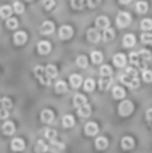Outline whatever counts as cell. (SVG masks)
<instances>
[{
	"instance_id": "1",
	"label": "cell",
	"mask_w": 152,
	"mask_h": 153,
	"mask_svg": "<svg viewBox=\"0 0 152 153\" xmlns=\"http://www.w3.org/2000/svg\"><path fill=\"white\" fill-rule=\"evenodd\" d=\"M120 81L123 82L124 85H127L128 87H131V89H136L140 85V81H139V78H137V71L133 67H128V69L125 70V73L120 76Z\"/></svg>"
},
{
	"instance_id": "2",
	"label": "cell",
	"mask_w": 152,
	"mask_h": 153,
	"mask_svg": "<svg viewBox=\"0 0 152 153\" xmlns=\"http://www.w3.org/2000/svg\"><path fill=\"white\" fill-rule=\"evenodd\" d=\"M133 111V103L128 100H124L123 102L118 105V114L121 117H128Z\"/></svg>"
},
{
	"instance_id": "3",
	"label": "cell",
	"mask_w": 152,
	"mask_h": 153,
	"mask_svg": "<svg viewBox=\"0 0 152 153\" xmlns=\"http://www.w3.org/2000/svg\"><path fill=\"white\" fill-rule=\"evenodd\" d=\"M34 73H35L37 78L39 79V82H40L42 85H46V86H47V85H50V83H51V79L48 78L47 75H46L45 69H43L42 66H39V65H38V66L34 69Z\"/></svg>"
},
{
	"instance_id": "4",
	"label": "cell",
	"mask_w": 152,
	"mask_h": 153,
	"mask_svg": "<svg viewBox=\"0 0 152 153\" xmlns=\"http://www.w3.org/2000/svg\"><path fill=\"white\" fill-rule=\"evenodd\" d=\"M131 20H132V18L128 12H120L117 15V18H116V23H117V26L120 27V28L128 27L129 24H131Z\"/></svg>"
},
{
	"instance_id": "5",
	"label": "cell",
	"mask_w": 152,
	"mask_h": 153,
	"mask_svg": "<svg viewBox=\"0 0 152 153\" xmlns=\"http://www.w3.org/2000/svg\"><path fill=\"white\" fill-rule=\"evenodd\" d=\"M86 38H88L89 42L97 43L100 39H101V34L98 32V30L97 28H89L88 32H86Z\"/></svg>"
},
{
	"instance_id": "6",
	"label": "cell",
	"mask_w": 152,
	"mask_h": 153,
	"mask_svg": "<svg viewBox=\"0 0 152 153\" xmlns=\"http://www.w3.org/2000/svg\"><path fill=\"white\" fill-rule=\"evenodd\" d=\"M58 35H59V38L63 39V40L70 39V38L73 36V28L70 26H62L61 28H59Z\"/></svg>"
},
{
	"instance_id": "7",
	"label": "cell",
	"mask_w": 152,
	"mask_h": 153,
	"mask_svg": "<svg viewBox=\"0 0 152 153\" xmlns=\"http://www.w3.org/2000/svg\"><path fill=\"white\" fill-rule=\"evenodd\" d=\"M54 23L53 22H50V20H46V22H43L42 23V26H40V34L42 35H50L51 32L54 31Z\"/></svg>"
},
{
	"instance_id": "8",
	"label": "cell",
	"mask_w": 152,
	"mask_h": 153,
	"mask_svg": "<svg viewBox=\"0 0 152 153\" xmlns=\"http://www.w3.org/2000/svg\"><path fill=\"white\" fill-rule=\"evenodd\" d=\"M47 149H50V152H53V153H63V151H65V144L59 143V141L53 140V141H50V146H48Z\"/></svg>"
},
{
	"instance_id": "9",
	"label": "cell",
	"mask_w": 152,
	"mask_h": 153,
	"mask_svg": "<svg viewBox=\"0 0 152 153\" xmlns=\"http://www.w3.org/2000/svg\"><path fill=\"white\" fill-rule=\"evenodd\" d=\"M100 128L96 122H88L85 125V134L86 136H96L98 133Z\"/></svg>"
},
{
	"instance_id": "10",
	"label": "cell",
	"mask_w": 152,
	"mask_h": 153,
	"mask_svg": "<svg viewBox=\"0 0 152 153\" xmlns=\"http://www.w3.org/2000/svg\"><path fill=\"white\" fill-rule=\"evenodd\" d=\"M51 51V43L47 42V40H42V42L38 43V53L42 54V55H46Z\"/></svg>"
},
{
	"instance_id": "11",
	"label": "cell",
	"mask_w": 152,
	"mask_h": 153,
	"mask_svg": "<svg viewBox=\"0 0 152 153\" xmlns=\"http://www.w3.org/2000/svg\"><path fill=\"white\" fill-rule=\"evenodd\" d=\"M40 120L46 124H50V122L54 121V111L50 110V109H45V110L40 113Z\"/></svg>"
},
{
	"instance_id": "12",
	"label": "cell",
	"mask_w": 152,
	"mask_h": 153,
	"mask_svg": "<svg viewBox=\"0 0 152 153\" xmlns=\"http://www.w3.org/2000/svg\"><path fill=\"white\" fill-rule=\"evenodd\" d=\"M109 24H110V22H109V19H108L107 16H98V18L96 19V27L98 30L108 28V27H109Z\"/></svg>"
},
{
	"instance_id": "13",
	"label": "cell",
	"mask_w": 152,
	"mask_h": 153,
	"mask_svg": "<svg viewBox=\"0 0 152 153\" xmlns=\"http://www.w3.org/2000/svg\"><path fill=\"white\" fill-rule=\"evenodd\" d=\"M13 42H15V45H18V46L24 45V43L27 42V34L24 31H18L15 35H13Z\"/></svg>"
},
{
	"instance_id": "14",
	"label": "cell",
	"mask_w": 152,
	"mask_h": 153,
	"mask_svg": "<svg viewBox=\"0 0 152 153\" xmlns=\"http://www.w3.org/2000/svg\"><path fill=\"white\" fill-rule=\"evenodd\" d=\"M133 146H135V140L132 137L127 136V137L121 138V148H123V149H125V151H129V149H132Z\"/></svg>"
},
{
	"instance_id": "15",
	"label": "cell",
	"mask_w": 152,
	"mask_h": 153,
	"mask_svg": "<svg viewBox=\"0 0 152 153\" xmlns=\"http://www.w3.org/2000/svg\"><path fill=\"white\" fill-rule=\"evenodd\" d=\"M77 113H78V116L82 117V118H88V117L90 116V113H92V106L88 105V103H85L83 106L78 108Z\"/></svg>"
},
{
	"instance_id": "16",
	"label": "cell",
	"mask_w": 152,
	"mask_h": 153,
	"mask_svg": "<svg viewBox=\"0 0 152 153\" xmlns=\"http://www.w3.org/2000/svg\"><path fill=\"white\" fill-rule=\"evenodd\" d=\"M1 130H3V133L7 136L13 134V132H15V124H13L12 121H5L4 124H3Z\"/></svg>"
},
{
	"instance_id": "17",
	"label": "cell",
	"mask_w": 152,
	"mask_h": 153,
	"mask_svg": "<svg viewBox=\"0 0 152 153\" xmlns=\"http://www.w3.org/2000/svg\"><path fill=\"white\" fill-rule=\"evenodd\" d=\"M24 146H26V145H24L23 138H13L12 143H11V148H12V151H15V152L23 151Z\"/></svg>"
},
{
	"instance_id": "18",
	"label": "cell",
	"mask_w": 152,
	"mask_h": 153,
	"mask_svg": "<svg viewBox=\"0 0 152 153\" xmlns=\"http://www.w3.org/2000/svg\"><path fill=\"white\" fill-rule=\"evenodd\" d=\"M116 36V32L113 28H110V27H108V28L102 30V39L105 40V42H109V40H113Z\"/></svg>"
},
{
	"instance_id": "19",
	"label": "cell",
	"mask_w": 152,
	"mask_h": 153,
	"mask_svg": "<svg viewBox=\"0 0 152 153\" xmlns=\"http://www.w3.org/2000/svg\"><path fill=\"white\" fill-rule=\"evenodd\" d=\"M113 63H115L117 67H124L127 63L125 55H124V54H116L115 58H113Z\"/></svg>"
},
{
	"instance_id": "20",
	"label": "cell",
	"mask_w": 152,
	"mask_h": 153,
	"mask_svg": "<svg viewBox=\"0 0 152 153\" xmlns=\"http://www.w3.org/2000/svg\"><path fill=\"white\" fill-rule=\"evenodd\" d=\"M73 103H74L75 108H81V106H83L85 103H88V101H86V97L82 94H75L74 95V100H73Z\"/></svg>"
},
{
	"instance_id": "21",
	"label": "cell",
	"mask_w": 152,
	"mask_h": 153,
	"mask_svg": "<svg viewBox=\"0 0 152 153\" xmlns=\"http://www.w3.org/2000/svg\"><path fill=\"white\" fill-rule=\"evenodd\" d=\"M45 73H46V75H47L48 78L53 79V78H55L57 76V74H58V69L55 67V65H47L46 69H45Z\"/></svg>"
},
{
	"instance_id": "22",
	"label": "cell",
	"mask_w": 152,
	"mask_h": 153,
	"mask_svg": "<svg viewBox=\"0 0 152 153\" xmlns=\"http://www.w3.org/2000/svg\"><path fill=\"white\" fill-rule=\"evenodd\" d=\"M100 89L101 90H108L110 86H112V78L110 76H102L98 82Z\"/></svg>"
},
{
	"instance_id": "23",
	"label": "cell",
	"mask_w": 152,
	"mask_h": 153,
	"mask_svg": "<svg viewBox=\"0 0 152 153\" xmlns=\"http://www.w3.org/2000/svg\"><path fill=\"white\" fill-rule=\"evenodd\" d=\"M123 45L125 46V47H132V46L136 45V38H135V35H132V34L125 35V36L123 38Z\"/></svg>"
},
{
	"instance_id": "24",
	"label": "cell",
	"mask_w": 152,
	"mask_h": 153,
	"mask_svg": "<svg viewBox=\"0 0 152 153\" xmlns=\"http://www.w3.org/2000/svg\"><path fill=\"white\" fill-rule=\"evenodd\" d=\"M108 138L107 137H98L96 140V148L98 149V151H104V149H107L108 148Z\"/></svg>"
},
{
	"instance_id": "25",
	"label": "cell",
	"mask_w": 152,
	"mask_h": 153,
	"mask_svg": "<svg viewBox=\"0 0 152 153\" xmlns=\"http://www.w3.org/2000/svg\"><path fill=\"white\" fill-rule=\"evenodd\" d=\"M137 54H139L140 61H142V62H145V63H147L148 61H151V59H152V54H151L150 50H145V48H143V50H140Z\"/></svg>"
},
{
	"instance_id": "26",
	"label": "cell",
	"mask_w": 152,
	"mask_h": 153,
	"mask_svg": "<svg viewBox=\"0 0 152 153\" xmlns=\"http://www.w3.org/2000/svg\"><path fill=\"white\" fill-rule=\"evenodd\" d=\"M74 124H75V120L73 116H70V114L63 116V118H62V125H63L65 128H72V126H74Z\"/></svg>"
},
{
	"instance_id": "27",
	"label": "cell",
	"mask_w": 152,
	"mask_h": 153,
	"mask_svg": "<svg viewBox=\"0 0 152 153\" xmlns=\"http://www.w3.org/2000/svg\"><path fill=\"white\" fill-rule=\"evenodd\" d=\"M81 83H82V76H81L80 74H73L70 75V85H72L73 87H80Z\"/></svg>"
},
{
	"instance_id": "28",
	"label": "cell",
	"mask_w": 152,
	"mask_h": 153,
	"mask_svg": "<svg viewBox=\"0 0 152 153\" xmlns=\"http://www.w3.org/2000/svg\"><path fill=\"white\" fill-rule=\"evenodd\" d=\"M11 13H12V8H11L10 5H3V7H0V18L8 19V18H11Z\"/></svg>"
},
{
	"instance_id": "29",
	"label": "cell",
	"mask_w": 152,
	"mask_h": 153,
	"mask_svg": "<svg viewBox=\"0 0 152 153\" xmlns=\"http://www.w3.org/2000/svg\"><path fill=\"white\" fill-rule=\"evenodd\" d=\"M125 97V90L120 86H115L113 87V98L116 100H121V98Z\"/></svg>"
},
{
	"instance_id": "30",
	"label": "cell",
	"mask_w": 152,
	"mask_h": 153,
	"mask_svg": "<svg viewBox=\"0 0 152 153\" xmlns=\"http://www.w3.org/2000/svg\"><path fill=\"white\" fill-rule=\"evenodd\" d=\"M92 62L93 63H96V65H98V63H101L102 62V59H104V55H102V53L101 51H92Z\"/></svg>"
},
{
	"instance_id": "31",
	"label": "cell",
	"mask_w": 152,
	"mask_h": 153,
	"mask_svg": "<svg viewBox=\"0 0 152 153\" xmlns=\"http://www.w3.org/2000/svg\"><path fill=\"white\" fill-rule=\"evenodd\" d=\"M47 148H48L47 144L42 140H38V143L35 144V152L37 153H45L46 151H47Z\"/></svg>"
},
{
	"instance_id": "32",
	"label": "cell",
	"mask_w": 152,
	"mask_h": 153,
	"mask_svg": "<svg viewBox=\"0 0 152 153\" xmlns=\"http://www.w3.org/2000/svg\"><path fill=\"white\" fill-rule=\"evenodd\" d=\"M55 91L58 94H62V93H66L67 91V83L63 81H59L55 83Z\"/></svg>"
},
{
	"instance_id": "33",
	"label": "cell",
	"mask_w": 152,
	"mask_h": 153,
	"mask_svg": "<svg viewBox=\"0 0 152 153\" xmlns=\"http://www.w3.org/2000/svg\"><path fill=\"white\" fill-rule=\"evenodd\" d=\"M94 87H96V82L92 78L86 79V81L83 82V89H85V91H93Z\"/></svg>"
},
{
	"instance_id": "34",
	"label": "cell",
	"mask_w": 152,
	"mask_h": 153,
	"mask_svg": "<svg viewBox=\"0 0 152 153\" xmlns=\"http://www.w3.org/2000/svg\"><path fill=\"white\" fill-rule=\"evenodd\" d=\"M136 11L139 13H145L148 11V3L147 1H137L136 4Z\"/></svg>"
},
{
	"instance_id": "35",
	"label": "cell",
	"mask_w": 152,
	"mask_h": 153,
	"mask_svg": "<svg viewBox=\"0 0 152 153\" xmlns=\"http://www.w3.org/2000/svg\"><path fill=\"white\" fill-rule=\"evenodd\" d=\"M5 26H7V28H10V30H15L16 27L19 26V22L16 18H8L7 22H5Z\"/></svg>"
},
{
	"instance_id": "36",
	"label": "cell",
	"mask_w": 152,
	"mask_h": 153,
	"mask_svg": "<svg viewBox=\"0 0 152 153\" xmlns=\"http://www.w3.org/2000/svg\"><path fill=\"white\" fill-rule=\"evenodd\" d=\"M143 31H151L152 30V19H143L140 24Z\"/></svg>"
},
{
	"instance_id": "37",
	"label": "cell",
	"mask_w": 152,
	"mask_h": 153,
	"mask_svg": "<svg viewBox=\"0 0 152 153\" xmlns=\"http://www.w3.org/2000/svg\"><path fill=\"white\" fill-rule=\"evenodd\" d=\"M75 63H77L78 67H82V69H85V67L88 66V58H86L85 55H80L77 59H75Z\"/></svg>"
},
{
	"instance_id": "38",
	"label": "cell",
	"mask_w": 152,
	"mask_h": 153,
	"mask_svg": "<svg viewBox=\"0 0 152 153\" xmlns=\"http://www.w3.org/2000/svg\"><path fill=\"white\" fill-rule=\"evenodd\" d=\"M0 106H1L3 109H5V110H8V109L12 108V101H11L8 97H4L0 100Z\"/></svg>"
},
{
	"instance_id": "39",
	"label": "cell",
	"mask_w": 152,
	"mask_h": 153,
	"mask_svg": "<svg viewBox=\"0 0 152 153\" xmlns=\"http://www.w3.org/2000/svg\"><path fill=\"white\" fill-rule=\"evenodd\" d=\"M100 74H101V76H110L112 75V69H110V66H108V65L101 66V69H100Z\"/></svg>"
},
{
	"instance_id": "40",
	"label": "cell",
	"mask_w": 152,
	"mask_h": 153,
	"mask_svg": "<svg viewBox=\"0 0 152 153\" xmlns=\"http://www.w3.org/2000/svg\"><path fill=\"white\" fill-rule=\"evenodd\" d=\"M45 137L47 138L48 141L55 140V137H57V130H55V129H46V132H45Z\"/></svg>"
},
{
	"instance_id": "41",
	"label": "cell",
	"mask_w": 152,
	"mask_h": 153,
	"mask_svg": "<svg viewBox=\"0 0 152 153\" xmlns=\"http://www.w3.org/2000/svg\"><path fill=\"white\" fill-rule=\"evenodd\" d=\"M12 10L15 11L16 13H23V12H24V5L22 4L20 1H15V3H13Z\"/></svg>"
},
{
	"instance_id": "42",
	"label": "cell",
	"mask_w": 152,
	"mask_h": 153,
	"mask_svg": "<svg viewBox=\"0 0 152 153\" xmlns=\"http://www.w3.org/2000/svg\"><path fill=\"white\" fill-rule=\"evenodd\" d=\"M43 7L47 11L53 10V8L55 7V0H45V1H43Z\"/></svg>"
},
{
	"instance_id": "43",
	"label": "cell",
	"mask_w": 152,
	"mask_h": 153,
	"mask_svg": "<svg viewBox=\"0 0 152 153\" xmlns=\"http://www.w3.org/2000/svg\"><path fill=\"white\" fill-rule=\"evenodd\" d=\"M142 42L145 45H152V34H142Z\"/></svg>"
},
{
	"instance_id": "44",
	"label": "cell",
	"mask_w": 152,
	"mask_h": 153,
	"mask_svg": "<svg viewBox=\"0 0 152 153\" xmlns=\"http://www.w3.org/2000/svg\"><path fill=\"white\" fill-rule=\"evenodd\" d=\"M143 81L144 82H152V71L151 70H144L143 71Z\"/></svg>"
},
{
	"instance_id": "45",
	"label": "cell",
	"mask_w": 152,
	"mask_h": 153,
	"mask_svg": "<svg viewBox=\"0 0 152 153\" xmlns=\"http://www.w3.org/2000/svg\"><path fill=\"white\" fill-rule=\"evenodd\" d=\"M100 1H101V0H85V5H88V7H90V8H94L100 4Z\"/></svg>"
},
{
	"instance_id": "46",
	"label": "cell",
	"mask_w": 152,
	"mask_h": 153,
	"mask_svg": "<svg viewBox=\"0 0 152 153\" xmlns=\"http://www.w3.org/2000/svg\"><path fill=\"white\" fill-rule=\"evenodd\" d=\"M8 117V110H5V109H0V120H5Z\"/></svg>"
},
{
	"instance_id": "47",
	"label": "cell",
	"mask_w": 152,
	"mask_h": 153,
	"mask_svg": "<svg viewBox=\"0 0 152 153\" xmlns=\"http://www.w3.org/2000/svg\"><path fill=\"white\" fill-rule=\"evenodd\" d=\"M145 117H147L148 121H152V108L147 110V113H145Z\"/></svg>"
},
{
	"instance_id": "48",
	"label": "cell",
	"mask_w": 152,
	"mask_h": 153,
	"mask_svg": "<svg viewBox=\"0 0 152 153\" xmlns=\"http://www.w3.org/2000/svg\"><path fill=\"white\" fill-rule=\"evenodd\" d=\"M118 1H120L121 4H128V3H131V0H118Z\"/></svg>"
},
{
	"instance_id": "49",
	"label": "cell",
	"mask_w": 152,
	"mask_h": 153,
	"mask_svg": "<svg viewBox=\"0 0 152 153\" xmlns=\"http://www.w3.org/2000/svg\"><path fill=\"white\" fill-rule=\"evenodd\" d=\"M27 1H31V0H27Z\"/></svg>"
}]
</instances>
